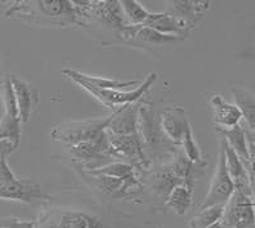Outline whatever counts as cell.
Instances as JSON below:
<instances>
[{"instance_id": "8fae6325", "label": "cell", "mask_w": 255, "mask_h": 228, "mask_svg": "<svg viewBox=\"0 0 255 228\" xmlns=\"http://www.w3.org/2000/svg\"><path fill=\"white\" fill-rule=\"evenodd\" d=\"M106 134H108V139L114 153L119 161L127 162L129 165L134 166L142 173H145L152 167L148 159L145 158L138 133L131 134V135H118L106 130Z\"/></svg>"}, {"instance_id": "3957f363", "label": "cell", "mask_w": 255, "mask_h": 228, "mask_svg": "<svg viewBox=\"0 0 255 228\" xmlns=\"http://www.w3.org/2000/svg\"><path fill=\"white\" fill-rule=\"evenodd\" d=\"M138 135L145 158L151 166L163 165L172 161L180 148V145L175 144L163 131L159 113H157L153 104L145 100H143L140 105Z\"/></svg>"}, {"instance_id": "603a6c76", "label": "cell", "mask_w": 255, "mask_h": 228, "mask_svg": "<svg viewBox=\"0 0 255 228\" xmlns=\"http://www.w3.org/2000/svg\"><path fill=\"white\" fill-rule=\"evenodd\" d=\"M194 188L195 186L188 185V184L176 186L166 199V208L176 213L177 216H184L185 213H188L191 207V203H193Z\"/></svg>"}, {"instance_id": "6da1fadb", "label": "cell", "mask_w": 255, "mask_h": 228, "mask_svg": "<svg viewBox=\"0 0 255 228\" xmlns=\"http://www.w3.org/2000/svg\"><path fill=\"white\" fill-rule=\"evenodd\" d=\"M4 18L40 27L77 26L76 6L70 0H15Z\"/></svg>"}, {"instance_id": "ffe728a7", "label": "cell", "mask_w": 255, "mask_h": 228, "mask_svg": "<svg viewBox=\"0 0 255 228\" xmlns=\"http://www.w3.org/2000/svg\"><path fill=\"white\" fill-rule=\"evenodd\" d=\"M209 105L213 110V121L218 127L231 129L240 125L243 115L236 105L227 102L221 95H212L209 97Z\"/></svg>"}, {"instance_id": "4fadbf2b", "label": "cell", "mask_w": 255, "mask_h": 228, "mask_svg": "<svg viewBox=\"0 0 255 228\" xmlns=\"http://www.w3.org/2000/svg\"><path fill=\"white\" fill-rule=\"evenodd\" d=\"M145 185L149 186L152 193L166 202L168 195L171 194L176 186L183 185V180L175 171L171 162L163 163V165L152 166L144 173Z\"/></svg>"}, {"instance_id": "cb8c5ba5", "label": "cell", "mask_w": 255, "mask_h": 228, "mask_svg": "<svg viewBox=\"0 0 255 228\" xmlns=\"http://www.w3.org/2000/svg\"><path fill=\"white\" fill-rule=\"evenodd\" d=\"M217 133L221 134L222 138H225L230 147L235 150L238 156L243 159L244 162H249V149H248V139L245 130L241 125H236V126L231 127V129H222V127H217Z\"/></svg>"}, {"instance_id": "30bf717a", "label": "cell", "mask_w": 255, "mask_h": 228, "mask_svg": "<svg viewBox=\"0 0 255 228\" xmlns=\"http://www.w3.org/2000/svg\"><path fill=\"white\" fill-rule=\"evenodd\" d=\"M236 191L235 184L230 176L226 165V154L221 147L218 153V162L216 166L215 176L212 179L208 193L198 209H206L215 205H226Z\"/></svg>"}, {"instance_id": "83f0119b", "label": "cell", "mask_w": 255, "mask_h": 228, "mask_svg": "<svg viewBox=\"0 0 255 228\" xmlns=\"http://www.w3.org/2000/svg\"><path fill=\"white\" fill-rule=\"evenodd\" d=\"M0 228H37L35 221L22 220L18 217L0 218Z\"/></svg>"}, {"instance_id": "7c38bea8", "label": "cell", "mask_w": 255, "mask_h": 228, "mask_svg": "<svg viewBox=\"0 0 255 228\" xmlns=\"http://www.w3.org/2000/svg\"><path fill=\"white\" fill-rule=\"evenodd\" d=\"M221 222L225 228H255V205L252 197L236 190L225 205Z\"/></svg>"}, {"instance_id": "d6986e66", "label": "cell", "mask_w": 255, "mask_h": 228, "mask_svg": "<svg viewBox=\"0 0 255 228\" xmlns=\"http://www.w3.org/2000/svg\"><path fill=\"white\" fill-rule=\"evenodd\" d=\"M231 92L235 105L245 120V125L241 126L245 130L247 139L255 142V95L244 86H235Z\"/></svg>"}, {"instance_id": "7402d4cb", "label": "cell", "mask_w": 255, "mask_h": 228, "mask_svg": "<svg viewBox=\"0 0 255 228\" xmlns=\"http://www.w3.org/2000/svg\"><path fill=\"white\" fill-rule=\"evenodd\" d=\"M63 74L69 79H79L86 83L91 84V86L96 87V88H101V90H120V88H125V87L138 86V82L129 81V82H120L116 79L105 78V77H95V75L84 74V73L78 72L74 69H64Z\"/></svg>"}, {"instance_id": "d6a6232c", "label": "cell", "mask_w": 255, "mask_h": 228, "mask_svg": "<svg viewBox=\"0 0 255 228\" xmlns=\"http://www.w3.org/2000/svg\"><path fill=\"white\" fill-rule=\"evenodd\" d=\"M0 65H1V63H0Z\"/></svg>"}, {"instance_id": "f1b7e54d", "label": "cell", "mask_w": 255, "mask_h": 228, "mask_svg": "<svg viewBox=\"0 0 255 228\" xmlns=\"http://www.w3.org/2000/svg\"><path fill=\"white\" fill-rule=\"evenodd\" d=\"M247 166L248 175H249V186H250V194H252V199L255 205V165L253 162H245Z\"/></svg>"}, {"instance_id": "4dcf8cb0", "label": "cell", "mask_w": 255, "mask_h": 228, "mask_svg": "<svg viewBox=\"0 0 255 228\" xmlns=\"http://www.w3.org/2000/svg\"><path fill=\"white\" fill-rule=\"evenodd\" d=\"M248 149H249L250 162H253V163L255 165V142L248 140Z\"/></svg>"}, {"instance_id": "7a4b0ae2", "label": "cell", "mask_w": 255, "mask_h": 228, "mask_svg": "<svg viewBox=\"0 0 255 228\" xmlns=\"http://www.w3.org/2000/svg\"><path fill=\"white\" fill-rule=\"evenodd\" d=\"M77 26L95 36H114L119 42V33L128 26L122 3L118 0H74Z\"/></svg>"}, {"instance_id": "5b68a950", "label": "cell", "mask_w": 255, "mask_h": 228, "mask_svg": "<svg viewBox=\"0 0 255 228\" xmlns=\"http://www.w3.org/2000/svg\"><path fill=\"white\" fill-rule=\"evenodd\" d=\"M37 228H110L101 217L81 209L44 208L36 221Z\"/></svg>"}, {"instance_id": "d4e9b609", "label": "cell", "mask_w": 255, "mask_h": 228, "mask_svg": "<svg viewBox=\"0 0 255 228\" xmlns=\"http://www.w3.org/2000/svg\"><path fill=\"white\" fill-rule=\"evenodd\" d=\"M120 3L128 26H144L151 12L136 0H123Z\"/></svg>"}, {"instance_id": "e0dca14e", "label": "cell", "mask_w": 255, "mask_h": 228, "mask_svg": "<svg viewBox=\"0 0 255 228\" xmlns=\"http://www.w3.org/2000/svg\"><path fill=\"white\" fill-rule=\"evenodd\" d=\"M10 78H12L13 91H14L19 117L22 122L26 124L29 121L33 109L38 102V90L35 86L20 79L17 75L10 74Z\"/></svg>"}, {"instance_id": "52a82bcc", "label": "cell", "mask_w": 255, "mask_h": 228, "mask_svg": "<svg viewBox=\"0 0 255 228\" xmlns=\"http://www.w3.org/2000/svg\"><path fill=\"white\" fill-rule=\"evenodd\" d=\"M108 124L109 116L108 117L90 118V120H83V121L61 122L52 129L51 139L52 142L61 144L63 147L93 142L104 135Z\"/></svg>"}, {"instance_id": "f546056e", "label": "cell", "mask_w": 255, "mask_h": 228, "mask_svg": "<svg viewBox=\"0 0 255 228\" xmlns=\"http://www.w3.org/2000/svg\"><path fill=\"white\" fill-rule=\"evenodd\" d=\"M15 148L14 145L10 142H6V140H0V158L4 156H8L12 152H14Z\"/></svg>"}, {"instance_id": "1f68e13d", "label": "cell", "mask_w": 255, "mask_h": 228, "mask_svg": "<svg viewBox=\"0 0 255 228\" xmlns=\"http://www.w3.org/2000/svg\"><path fill=\"white\" fill-rule=\"evenodd\" d=\"M208 228H225V226H223V223L220 221V222L215 223V225H212L211 227H208Z\"/></svg>"}, {"instance_id": "9a60e30c", "label": "cell", "mask_w": 255, "mask_h": 228, "mask_svg": "<svg viewBox=\"0 0 255 228\" xmlns=\"http://www.w3.org/2000/svg\"><path fill=\"white\" fill-rule=\"evenodd\" d=\"M143 100L135 104L128 105L116 113L111 114L109 116V124L106 130L118 135H131V134L138 133L139 110Z\"/></svg>"}, {"instance_id": "277c9868", "label": "cell", "mask_w": 255, "mask_h": 228, "mask_svg": "<svg viewBox=\"0 0 255 228\" xmlns=\"http://www.w3.org/2000/svg\"><path fill=\"white\" fill-rule=\"evenodd\" d=\"M0 199L17 200L26 204L50 202V197L36 180L15 176L9 167L6 156L0 158Z\"/></svg>"}, {"instance_id": "484cf974", "label": "cell", "mask_w": 255, "mask_h": 228, "mask_svg": "<svg viewBox=\"0 0 255 228\" xmlns=\"http://www.w3.org/2000/svg\"><path fill=\"white\" fill-rule=\"evenodd\" d=\"M225 205H215L206 209H198L195 216L190 220V228H208L222 220Z\"/></svg>"}, {"instance_id": "9c48e42d", "label": "cell", "mask_w": 255, "mask_h": 228, "mask_svg": "<svg viewBox=\"0 0 255 228\" xmlns=\"http://www.w3.org/2000/svg\"><path fill=\"white\" fill-rule=\"evenodd\" d=\"M1 95H3L4 114L0 120V140L10 142L17 149L20 143V135H22V130H20L22 120L18 113L12 78L9 73L4 75L3 82H1Z\"/></svg>"}, {"instance_id": "ba28073f", "label": "cell", "mask_w": 255, "mask_h": 228, "mask_svg": "<svg viewBox=\"0 0 255 228\" xmlns=\"http://www.w3.org/2000/svg\"><path fill=\"white\" fill-rule=\"evenodd\" d=\"M183 41L176 36L159 33L147 26H127L119 33V42L128 46L144 50L152 55H158L166 47H171Z\"/></svg>"}, {"instance_id": "ac0fdd59", "label": "cell", "mask_w": 255, "mask_h": 228, "mask_svg": "<svg viewBox=\"0 0 255 228\" xmlns=\"http://www.w3.org/2000/svg\"><path fill=\"white\" fill-rule=\"evenodd\" d=\"M144 26L159 32V33H163V35L176 36L183 41L186 40L193 31L190 27L186 26L184 22L177 19L167 10L161 13H151Z\"/></svg>"}, {"instance_id": "4316f807", "label": "cell", "mask_w": 255, "mask_h": 228, "mask_svg": "<svg viewBox=\"0 0 255 228\" xmlns=\"http://www.w3.org/2000/svg\"><path fill=\"white\" fill-rule=\"evenodd\" d=\"M180 148L184 152V154L188 157L189 161H191L195 165L207 166V161L204 159L203 154H202V150H200L199 145H198L197 140L193 135V130L191 129L188 130V133L183 138Z\"/></svg>"}, {"instance_id": "2e32d148", "label": "cell", "mask_w": 255, "mask_h": 228, "mask_svg": "<svg viewBox=\"0 0 255 228\" xmlns=\"http://www.w3.org/2000/svg\"><path fill=\"white\" fill-rule=\"evenodd\" d=\"M170 6L166 10L174 17L194 29L203 15L211 9V1L206 0H174L170 1Z\"/></svg>"}, {"instance_id": "5bb4252c", "label": "cell", "mask_w": 255, "mask_h": 228, "mask_svg": "<svg viewBox=\"0 0 255 228\" xmlns=\"http://www.w3.org/2000/svg\"><path fill=\"white\" fill-rule=\"evenodd\" d=\"M159 118L166 135L175 144H181V140L188 133V130L191 129L186 111L180 106H166L159 113Z\"/></svg>"}, {"instance_id": "44dd1931", "label": "cell", "mask_w": 255, "mask_h": 228, "mask_svg": "<svg viewBox=\"0 0 255 228\" xmlns=\"http://www.w3.org/2000/svg\"><path fill=\"white\" fill-rule=\"evenodd\" d=\"M221 147L223 148L225 154H226L227 170H229V173L230 176H231L232 181L235 184L236 190L243 191V193L248 194V195L252 197L249 186V175H248L245 162L238 156V153L230 147L229 143H227L226 140H225V138H222V136H221Z\"/></svg>"}, {"instance_id": "8992f818", "label": "cell", "mask_w": 255, "mask_h": 228, "mask_svg": "<svg viewBox=\"0 0 255 228\" xmlns=\"http://www.w3.org/2000/svg\"><path fill=\"white\" fill-rule=\"evenodd\" d=\"M158 74L156 72H152L144 78V81L131 91H120V90H101V88H96L91 84L86 83L79 79H70L76 84L81 86L83 90L90 92L96 100H99L105 107H108L111 114L116 113L118 110L128 105L135 104L144 99V95L151 90L153 84L156 83Z\"/></svg>"}]
</instances>
